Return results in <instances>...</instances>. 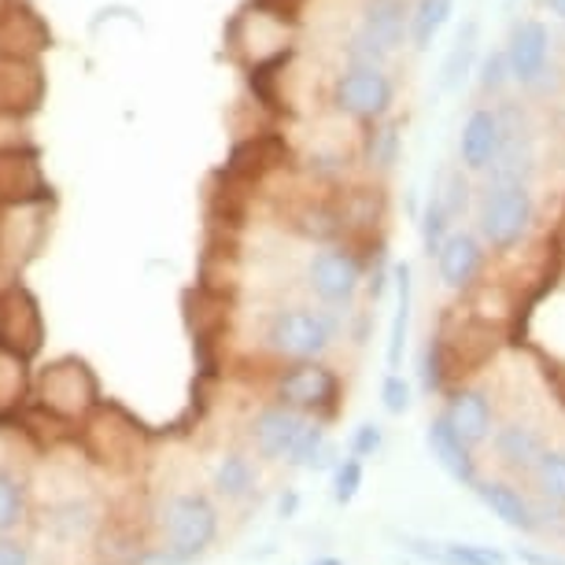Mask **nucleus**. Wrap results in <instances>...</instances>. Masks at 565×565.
<instances>
[{
	"label": "nucleus",
	"instance_id": "obj_41",
	"mask_svg": "<svg viewBox=\"0 0 565 565\" xmlns=\"http://www.w3.org/2000/svg\"><path fill=\"white\" fill-rule=\"evenodd\" d=\"M26 551L12 540H0V565H26Z\"/></svg>",
	"mask_w": 565,
	"mask_h": 565
},
{
	"label": "nucleus",
	"instance_id": "obj_34",
	"mask_svg": "<svg viewBox=\"0 0 565 565\" xmlns=\"http://www.w3.org/2000/svg\"><path fill=\"white\" fill-rule=\"evenodd\" d=\"M23 518V484L15 477L0 473V532L15 529Z\"/></svg>",
	"mask_w": 565,
	"mask_h": 565
},
{
	"label": "nucleus",
	"instance_id": "obj_15",
	"mask_svg": "<svg viewBox=\"0 0 565 565\" xmlns=\"http://www.w3.org/2000/svg\"><path fill=\"white\" fill-rule=\"evenodd\" d=\"M285 141L274 134H255L248 141H241L233 148L226 170H222V178H230L233 185H252V181H259L266 170H274L277 163L285 159Z\"/></svg>",
	"mask_w": 565,
	"mask_h": 565
},
{
	"label": "nucleus",
	"instance_id": "obj_14",
	"mask_svg": "<svg viewBox=\"0 0 565 565\" xmlns=\"http://www.w3.org/2000/svg\"><path fill=\"white\" fill-rule=\"evenodd\" d=\"M499 148H503V115L492 108H477L462 126L458 137V156H462L466 170H488L495 163Z\"/></svg>",
	"mask_w": 565,
	"mask_h": 565
},
{
	"label": "nucleus",
	"instance_id": "obj_9",
	"mask_svg": "<svg viewBox=\"0 0 565 565\" xmlns=\"http://www.w3.org/2000/svg\"><path fill=\"white\" fill-rule=\"evenodd\" d=\"M141 425H137L130 414L119 407H97L85 418V433L82 444L89 451L93 462H115V455H130V444L137 440Z\"/></svg>",
	"mask_w": 565,
	"mask_h": 565
},
{
	"label": "nucleus",
	"instance_id": "obj_16",
	"mask_svg": "<svg viewBox=\"0 0 565 565\" xmlns=\"http://www.w3.org/2000/svg\"><path fill=\"white\" fill-rule=\"evenodd\" d=\"M481 266H484V248H481V241L469 237V233H451V237L444 241V248L436 252L440 281L455 292L469 289V285L477 281V274H481Z\"/></svg>",
	"mask_w": 565,
	"mask_h": 565
},
{
	"label": "nucleus",
	"instance_id": "obj_12",
	"mask_svg": "<svg viewBox=\"0 0 565 565\" xmlns=\"http://www.w3.org/2000/svg\"><path fill=\"white\" fill-rule=\"evenodd\" d=\"M307 277H311V289L326 303H348L362 281V266L344 248H322L307 266Z\"/></svg>",
	"mask_w": 565,
	"mask_h": 565
},
{
	"label": "nucleus",
	"instance_id": "obj_44",
	"mask_svg": "<svg viewBox=\"0 0 565 565\" xmlns=\"http://www.w3.org/2000/svg\"><path fill=\"white\" fill-rule=\"evenodd\" d=\"M311 565H344V562H337V558H318V562H311Z\"/></svg>",
	"mask_w": 565,
	"mask_h": 565
},
{
	"label": "nucleus",
	"instance_id": "obj_13",
	"mask_svg": "<svg viewBox=\"0 0 565 565\" xmlns=\"http://www.w3.org/2000/svg\"><path fill=\"white\" fill-rule=\"evenodd\" d=\"M547 56H551V34L547 26L536 23V19H525L510 30L507 41V60H510V78L521 85L540 82V74L547 71Z\"/></svg>",
	"mask_w": 565,
	"mask_h": 565
},
{
	"label": "nucleus",
	"instance_id": "obj_7",
	"mask_svg": "<svg viewBox=\"0 0 565 565\" xmlns=\"http://www.w3.org/2000/svg\"><path fill=\"white\" fill-rule=\"evenodd\" d=\"M167 532H170V547L189 562L215 540L218 514L204 495H178L167 507Z\"/></svg>",
	"mask_w": 565,
	"mask_h": 565
},
{
	"label": "nucleus",
	"instance_id": "obj_27",
	"mask_svg": "<svg viewBox=\"0 0 565 565\" xmlns=\"http://www.w3.org/2000/svg\"><path fill=\"white\" fill-rule=\"evenodd\" d=\"M473 56H477V23H466L462 34H458V41H455L451 56L444 60L440 89H455V85L469 74V67H473Z\"/></svg>",
	"mask_w": 565,
	"mask_h": 565
},
{
	"label": "nucleus",
	"instance_id": "obj_3",
	"mask_svg": "<svg viewBox=\"0 0 565 565\" xmlns=\"http://www.w3.org/2000/svg\"><path fill=\"white\" fill-rule=\"evenodd\" d=\"M532 226V196L525 185H492L481 204V233L495 252H507Z\"/></svg>",
	"mask_w": 565,
	"mask_h": 565
},
{
	"label": "nucleus",
	"instance_id": "obj_22",
	"mask_svg": "<svg viewBox=\"0 0 565 565\" xmlns=\"http://www.w3.org/2000/svg\"><path fill=\"white\" fill-rule=\"evenodd\" d=\"M359 30H366L377 45L396 52L403 34H407V4H403V0H366Z\"/></svg>",
	"mask_w": 565,
	"mask_h": 565
},
{
	"label": "nucleus",
	"instance_id": "obj_28",
	"mask_svg": "<svg viewBox=\"0 0 565 565\" xmlns=\"http://www.w3.org/2000/svg\"><path fill=\"white\" fill-rule=\"evenodd\" d=\"M366 159L373 170H392L399 159V126L396 122H381L373 126L366 137Z\"/></svg>",
	"mask_w": 565,
	"mask_h": 565
},
{
	"label": "nucleus",
	"instance_id": "obj_38",
	"mask_svg": "<svg viewBox=\"0 0 565 565\" xmlns=\"http://www.w3.org/2000/svg\"><path fill=\"white\" fill-rule=\"evenodd\" d=\"M510 78V60L507 52H492L484 63H481V89L484 93H499L503 89V82Z\"/></svg>",
	"mask_w": 565,
	"mask_h": 565
},
{
	"label": "nucleus",
	"instance_id": "obj_21",
	"mask_svg": "<svg viewBox=\"0 0 565 565\" xmlns=\"http://www.w3.org/2000/svg\"><path fill=\"white\" fill-rule=\"evenodd\" d=\"M477 495L484 499V507L492 510L499 521H507L510 529H521V532H536L540 529V514L532 510V503L518 488H510L503 481H488V484H477Z\"/></svg>",
	"mask_w": 565,
	"mask_h": 565
},
{
	"label": "nucleus",
	"instance_id": "obj_29",
	"mask_svg": "<svg viewBox=\"0 0 565 565\" xmlns=\"http://www.w3.org/2000/svg\"><path fill=\"white\" fill-rule=\"evenodd\" d=\"M532 473H536L540 492L551 503H565V451H543L540 462L532 466Z\"/></svg>",
	"mask_w": 565,
	"mask_h": 565
},
{
	"label": "nucleus",
	"instance_id": "obj_30",
	"mask_svg": "<svg viewBox=\"0 0 565 565\" xmlns=\"http://www.w3.org/2000/svg\"><path fill=\"white\" fill-rule=\"evenodd\" d=\"M255 484V469L244 455H230L226 462L218 466V492L222 495H248Z\"/></svg>",
	"mask_w": 565,
	"mask_h": 565
},
{
	"label": "nucleus",
	"instance_id": "obj_5",
	"mask_svg": "<svg viewBox=\"0 0 565 565\" xmlns=\"http://www.w3.org/2000/svg\"><path fill=\"white\" fill-rule=\"evenodd\" d=\"M392 93L396 89H392V78L385 74V67H348L337 78L333 100L351 119L377 122V119H385L392 108Z\"/></svg>",
	"mask_w": 565,
	"mask_h": 565
},
{
	"label": "nucleus",
	"instance_id": "obj_45",
	"mask_svg": "<svg viewBox=\"0 0 565 565\" xmlns=\"http://www.w3.org/2000/svg\"><path fill=\"white\" fill-rule=\"evenodd\" d=\"M8 4H12V0H0V12H4V8H8Z\"/></svg>",
	"mask_w": 565,
	"mask_h": 565
},
{
	"label": "nucleus",
	"instance_id": "obj_4",
	"mask_svg": "<svg viewBox=\"0 0 565 565\" xmlns=\"http://www.w3.org/2000/svg\"><path fill=\"white\" fill-rule=\"evenodd\" d=\"M0 344L34 359L45 348V315L26 285H8L0 292Z\"/></svg>",
	"mask_w": 565,
	"mask_h": 565
},
{
	"label": "nucleus",
	"instance_id": "obj_23",
	"mask_svg": "<svg viewBox=\"0 0 565 565\" xmlns=\"http://www.w3.org/2000/svg\"><path fill=\"white\" fill-rule=\"evenodd\" d=\"M30 392V359L0 344V422H12L23 411Z\"/></svg>",
	"mask_w": 565,
	"mask_h": 565
},
{
	"label": "nucleus",
	"instance_id": "obj_26",
	"mask_svg": "<svg viewBox=\"0 0 565 565\" xmlns=\"http://www.w3.org/2000/svg\"><path fill=\"white\" fill-rule=\"evenodd\" d=\"M396 285H399V311L396 322H392V340H388V370H399L403 359V344H407V322H411V266L403 263L396 266Z\"/></svg>",
	"mask_w": 565,
	"mask_h": 565
},
{
	"label": "nucleus",
	"instance_id": "obj_8",
	"mask_svg": "<svg viewBox=\"0 0 565 565\" xmlns=\"http://www.w3.org/2000/svg\"><path fill=\"white\" fill-rule=\"evenodd\" d=\"M45 100V71L38 60L0 56V119H26Z\"/></svg>",
	"mask_w": 565,
	"mask_h": 565
},
{
	"label": "nucleus",
	"instance_id": "obj_6",
	"mask_svg": "<svg viewBox=\"0 0 565 565\" xmlns=\"http://www.w3.org/2000/svg\"><path fill=\"white\" fill-rule=\"evenodd\" d=\"M333 344V322L318 311H303V307H292V311H281L270 322V348L277 355L289 359H315Z\"/></svg>",
	"mask_w": 565,
	"mask_h": 565
},
{
	"label": "nucleus",
	"instance_id": "obj_37",
	"mask_svg": "<svg viewBox=\"0 0 565 565\" xmlns=\"http://www.w3.org/2000/svg\"><path fill=\"white\" fill-rule=\"evenodd\" d=\"M422 388L429 392V396L444 388V344L440 340H433L422 355Z\"/></svg>",
	"mask_w": 565,
	"mask_h": 565
},
{
	"label": "nucleus",
	"instance_id": "obj_24",
	"mask_svg": "<svg viewBox=\"0 0 565 565\" xmlns=\"http://www.w3.org/2000/svg\"><path fill=\"white\" fill-rule=\"evenodd\" d=\"M495 451L507 466L532 469L543 455V440H540V433L529 429V425H507V429H499V436H495Z\"/></svg>",
	"mask_w": 565,
	"mask_h": 565
},
{
	"label": "nucleus",
	"instance_id": "obj_40",
	"mask_svg": "<svg viewBox=\"0 0 565 565\" xmlns=\"http://www.w3.org/2000/svg\"><path fill=\"white\" fill-rule=\"evenodd\" d=\"M381 447V429L377 425H362V429L351 436V455H373Z\"/></svg>",
	"mask_w": 565,
	"mask_h": 565
},
{
	"label": "nucleus",
	"instance_id": "obj_2",
	"mask_svg": "<svg viewBox=\"0 0 565 565\" xmlns=\"http://www.w3.org/2000/svg\"><path fill=\"white\" fill-rule=\"evenodd\" d=\"M52 200V185L41 170V156L30 145L0 148V207H41Z\"/></svg>",
	"mask_w": 565,
	"mask_h": 565
},
{
	"label": "nucleus",
	"instance_id": "obj_10",
	"mask_svg": "<svg viewBox=\"0 0 565 565\" xmlns=\"http://www.w3.org/2000/svg\"><path fill=\"white\" fill-rule=\"evenodd\" d=\"M277 399L292 411H333L337 399V377L322 362H300L277 381Z\"/></svg>",
	"mask_w": 565,
	"mask_h": 565
},
{
	"label": "nucleus",
	"instance_id": "obj_1",
	"mask_svg": "<svg viewBox=\"0 0 565 565\" xmlns=\"http://www.w3.org/2000/svg\"><path fill=\"white\" fill-rule=\"evenodd\" d=\"M38 407L60 418L63 425H78L100 407V385L89 362L78 355L52 359L38 373Z\"/></svg>",
	"mask_w": 565,
	"mask_h": 565
},
{
	"label": "nucleus",
	"instance_id": "obj_17",
	"mask_svg": "<svg viewBox=\"0 0 565 565\" xmlns=\"http://www.w3.org/2000/svg\"><path fill=\"white\" fill-rule=\"evenodd\" d=\"M532 163H536V156H532L529 134L518 130L507 111L503 115V148H499L495 163L488 167V174H492L495 185H525L532 174Z\"/></svg>",
	"mask_w": 565,
	"mask_h": 565
},
{
	"label": "nucleus",
	"instance_id": "obj_25",
	"mask_svg": "<svg viewBox=\"0 0 565 565\" xmlns=\"http://www.w3.org/2000/svg\"><path fill=\"white\" fill-rule=\"evenodd\" d=\"M455 12V0H418L411 15V38H414V49L425 52L436 41V34L447 26V19Z\"/></svg>",
	"mask_w": 565,
	"mask_h": 565
},
{
	"label": "nucleus",
	"instance_id": "obj_20",
	"mask_svg": "<svg viewBox=\"0 0 565 565\" xmlns=\"http://www.w3.org/2000/svg\"><path fill=\"white\" fill-rule=\"evenodd\" d=\"M303 429V418L292 407H274L263 411L255 422V444L266 458H289L296 436Z\"/></svg>",
	"mask_w": 565,
	"mask_h": 565
},
{
	"label": "nucleus",
	"instance_id": "obj_36",
	"mask_svg": "<svg viewBox=\"0 0 565 565\" xmlns=\"http://www.w3.org/2000/svg\"><path fill=\"white\" fill-rule=\"evenodd\" d=\"M333 488H337V503H351L355 499V492L362 488V462H359V455H351L344 458V462L337 466V477H333Z\"/></svg>",
	"mask_w": 565,
	"mask_h": 565
},
{
	"label": "nucleus",
	"instance_id": "obj_35",
	"mask_svg": "<svg viewBox=\"0 0 565 565\" xmlns=\"http://www.w3.org/2000/svg\"><path fill=\"white\" fill-rule=\"evenodd\" d=\"M447 565H507V558L492 547H477V543H444Z\"/></svg>",
	"mask_w": 565,
	"mask_h": 565
},
{
	"label": "nucleus",
	"instance_id": "obj_31",
	"mask_svg": "<svg viewBox=\"0 0 565 565\" xmlns=\"http://www.w3.org/2000/svg\"><path fill=\"white\" fill-rule=\"evenodd\" d=\"M451 237V215H447L444 200L433 196L429 207H425V222H422V241H425V255H436L444 248V241Z\"/></svg>",
	"mask_w": 565,
	"mask_h": 565
},
{
	"label": "nucleus",
	"instance_id": "obj_11",
	"mask_svg": "<svg viewBox=\"0 0 565 565\" xmlns=\"http://www.w3.org/2000/svg\"><path fill=\"white\" fill-rule=\"evenodd\" d=\"M52 45V34L34 8L26 0H12L0 12V56L38 60Z\"/></svg>",
	"mask_w": 565,
	"mask_h": 565
},
{
	"label": "nucleus",
	"instance_id": "obj_39",
	"mask_svg": "<svg viewBox=\"0 0 565 565\" xmlns=\"http://www.w3.org/2000/svg\"><path fill=\"white\" fill-rule=\"evenodd\" d=\"M381 399H385V411H388V414H403V411L411 407V388H407V381H403L399 373H388L385 388H381Z\"/></svg>",
	"mask_w": 565,
	"mask_h": 565
},
{
	"label": "nucleus",
	"instance_id": "obj_19",
	"mask_svg": "<svg viewBox=\"0 0 565 565\" xmlns=\"http://www.w3.org/2000/svg\"><path fill=\"white\" fill-rule=\"evenodd\" d=\"M444 418L469 447L484 444L488 436H492V407H488V399L481 392H458V396H451Z\"/></svg>",
	"mask_w": 565,
	"mask_h": 565
},
{
	"label": "nucleus",
	"instance_id": "obj_32",
	"mask_svg": "<svg viewBox=\"0 0 565 565\" xmlns=\"http://www.w3.org/2000/svg\"><path fill=\"white\" fill-rule=\"evenodd\" d=\"M326 436L318 425L311 422H303V429L300 436H296V444H292V451H289V462L292 466H322V458H326Z\"/></svg>",
	"mask_w": 565,
	"mask_h": 565
},
{
	"label": "nucleus",
	"instance_id": "obj_33",
	"mask_svg": "<svg viewBox=\"0 0 565 565\" xmlns=\"http://www.w3.org/2000/svg\"><path fill=\"white\" fill-rule=\"evenodd\" d=\"M392 52L385 45H377L366 30H355V38L348 41V63L351 67H385V60Z\"/></svg>",
	"mask_w": 565,
	"mask_h": 565
},
{
	"label": "nucleus",
	"instance_id": "obj_43",
	"mask_svg": "<svg viewBox=\"0 0 565 565\" xmlns=\"http://www.w3.org/2000/svg\"><path fill=\"white\" fill-rule=\"evenodd\" d=\"M543 4H547L558 19H565V0H543Z\"/></svg>",
	"mask_w": 565,
	"mask_h": 565
},
{
	"label": "nucleus",
	"instance_id": "obj_18",
	"mask_svg": "<svg viewBox=\"0 0 565 565\" xmlns=\"http://www.w3.org/2000/svg\"><path fill=\"white\" fill-rule=\"evenodd\" d=\"M429 447H433L436 462H440L458 484H466V488L481 484L477 481V462H473V455H469V444L451 429V425H447L444 414L429 425Z\"/></svg>",
	"mask_w": 565,
	"mask_h": 565
},
{
	"label": "nucleus",
	"instance_id": "obj_42",
	"mask_svg": "<svg viewBox=\"0 0 565 565\" xmlns=\"http://www.w3.org/2000/svg\"><path fill=\"white\" fill-rule=\"evenodd\" d=\"M521 562H529V565H565L558 558H547V554H532V551H521Z\"/></svg>",
	"mask_w": 565,
	"mask_h": 565
}]
</instances>
